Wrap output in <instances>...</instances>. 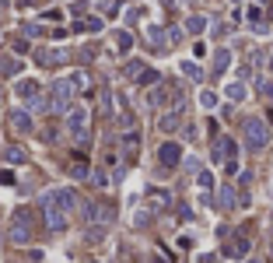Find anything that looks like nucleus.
Masks as SVG:
<instances>
[{"label":"nucleus","mask_w":273,"mask_h":263,"mask_svg":"<svg viewBox=\"0 0 273 263\" xmlns=\"http://www.w3.org/2000/svg\"><path fill=\"white\" fill-rule=\"evenodd\" d=\"M74 28H77V32H102V18H84V21H77Z\"/></svg>","instance_id":"12"},{"label":"nucleus","mask_w":273,"mask_h":263,"mask_svg":"<svg viewBox=\"0 0 273 263\" xmlns=\"http://www.w3.org/2000/svg\"><path fill=\"white\" fill-rule=\"evenodd\" d=\"M203 25H207L203 18H189V32H193V35H200V32H203Z\"/></svg>","instance_id":"22"},{"label":"nucleus","mask_w":273,"mask_h":263,"mask_svg":"<svg viewBox=\"0 0 273 263\" xmlns=\"http://www.w3.org/2000/svg\"><path fill=\"white\" fill-rule=\"evenodd\" d=\"M42 211H46V224H49L53 232H60V228L67 224V211L53 200V193H46V197H42Z\"/></svg>","instance_id":"3"},{"label":"nucleus","mask_w":273,"mask_h":263,"mask_svg":"<svg viewBox=\"0 0 273 263\" xmlns=\"http://www.w3.org/2000/svg\"><path fill=\"white\" fill-rule=\"evenodd\" d=\"M200 186H207V190H214V176H210V172H200Z\"/></svg>","instance_id":"23"},{"label":"nucleus","mask_w":273,"mask_h":263,"mask_svg":"<svg viewBox=\"0 0 273 263\" xmlns=\"http://www.w3.org/2000/svg\"><path fill=\"white\" fill-rule=\"evenodd\" d=\"M67 126H70V134H74L77 144H88V112H84L81 105L67 109Z\"/></svg>","instance_id":"2"},{"label":"nucleus","mask_w":273,"mask_h":263,"mask_svg":"<svg viewBox=\"0 0 273 263\" xmlns=\"http://www.w3.org/2000/svg\"><path fill=\"white\" fill-rule=\"evenodd\" d=\"M18 70H21V63H18V60H7V57L0 60V74H7V78H11V74H18Z\"/></svg>","instance_id":"14"},{"label":"nucleus","mask_w":273,"mask_h":263,"mask_svg":"<svg viewBox=\"0 0 273 263\" xmlns=\"http://www.w3.org/2000/svg\"><path fill=\"white\" fill-rule=\"evenodd\" d=\"M7 4H11V0H0V11H4V7H7Z\"/></svg>","instance_id":"26"},{"label":"nucleus","mask_w":273,"mask_h":263,"mask_svg":"<svg viewBox=\"0 0 273 263\" xmlns=\"http://www.w3.org/2000/svg\"><path fill=\"white\" fill-rule=\"evenodd\" d=\"M116 42H119V49H123V53H126V49H130V46H133V39H130V35H126V32H119V35H116Z\"/></svg>","instance_id":"20"},{"label":"nucleus","mask_w":273,"mask_h":263,"mask_svg":"<svg viewBox=\"0 0 273 263\" xmlns=\"http://www.w3.org/2000/svg\"><path fill=\"white\" fill-rule=\"evenodd\" d=\"M7 123H11L14 134H32V116H28L25 109H11V112H7Z\"/></svg>","instance_id":"5"},{"label":"nucleus","mask_w":273,"mask_h":263,"mask_svg":"<svg viewBox=\"0 0 273 263\" xmlns=\"http://www.w3.org/2000/svg\"><path fill=\"white\" fill-rule=\"evenodd\" d=\"M4 158H7L11 165H25V162H28V151H25V147H18V144H11V147L4 151Z\"/></svg>","instance_id":"8"},{"label":"nucleus","mask_w":273,"mask_h":263,"mask_svg":"<svg viewBox=\"0 0 273 263\" xmlns=\"http://www.w3.org/2000/svg\"><path fill=\"white\" fill-rule=\"evenodd\" d=\"M136 141H140V137H136V134H130V137H126V141H123V151H126V155H130V158H133V155H136Z\"/></svg>","instance_id":"16"},{"label":"nucleus","mask_w":273,"mask_h":263,"mask_svg":"<svg viewBox=\"0 0 273 263\" xmlns=\"http://www.w3.org/2000/svg\"><path fill=\"white\" fill-rule=\"evenodd\" d=\"M200 105H203V109H214V105H217V95H214V91H203V95H200Z\"/></svg>","instance_id":"17"},{"label":"nucleus","mask_w":273,"mask_h":263,"mask_svg":"<svg viewBox=\"0 0 273 263\" xmlns=\"http://www.w3.org/2000/svg\"><path fill=\"white\" fill-rule=\"evenodd\" d=\"M18 95H21V99L39 95V81H32V78H28V81H18Z\"/></svg>","instance_id":"10"},{"label":"nucleus","mask_w":273,"mask_h":263,"mask_svg":"<svg viewBox=\"0 0 273 263\" xmlns=\"http://www.w3.org/2000/svg\"><path fill=\"white\" fill-rule=\"evenodd\" d=\"M147 39H151V46H154V49H161V46H165V32H161V25H151V28H147Z\"/></svg>","instance_id":"11"},{"label":"nucleus","mask_w":273,"mask_h":263,"mask_svg":"<svg viewBox=\"0 0 273 263\" xmlns=\"http://www.w3.org/2000/svg\"><path fill=\"white\" fill-rule=\"evenodd\" d=\"M228 63H231V53H228V49H217L214 53V74H224Z\"/></svg>","instance_id":"9"},{"label":"nucleus","mask_w":273,"mask_h":263,"mask_svg":"<svg viewBox=\"0 0 273 263\" xmlns=\"http://www.w3.org/2000/svg\"><path fill=\"white\" fill-rule=\"evenodd\" d=\"M242 130H245V141H249V147H256V151L270 144V126H266L263 120H256V116H249V120L242 123Z\"/></svg>","instance_id":"1"},{"label":"nucleus","mask_w":273,"mask_h":263,"mask_svg":"<svg viewBox=\"0 0 273 263\" xmlns=\"http://www.w3.org/2000/svg\"><path fill=\"white\" fill-rule=\"evenodd\" d=\"M70 172H74V179H88V165H84V162H77Z\"/></svg>","instance_id":"21"},{"label":"nucleus","mask_w":273,"mask_h":263,"mask_svg":"<svg viewBox=\"0 0 273 263\" xmlns=\"http://www.w3.org/2000/svg\"><path fill=\"white\" fill-rule=\"evenodd\" d=\"M182 74L193 78V81H200V67H196V63H182Z\"/></svg>","instance_id":"18"},{"label":"nucleus","mask_w":273,"mask_h":263,"mask_svg":"<svg viewBox=\"0 0 273 263\" xmlns=\"http://www.w3.org/2000/svg\"><path fill=\"white\" fill-rule=\"evenodd\" d=\"M158 158H161V165H165V168H172L176 162H182V147H179V144H161Z\"/></svg>","instance_id":"6"},{"label":"nucleus","mask_w":273,"mask_h":263,"mask_svg":"<svg viewBox=\"0 0 273 263\" xmlns=\"http://www.w3.org/2000/svg\"><path fill=\"white\" fill-rule=\"evenodd\" d=\"M221 203H224V207H235V193H231V190L221 193Z\"/></svg>","instance_id":"24"},{"label":"nucleus","mask_w":273,"mask_h":263,"mask_svg":"<svg viewBox=\"0 0 273 263\" xmlns=\"http://www.w3.org/2000/svg\"><path fill=\"white\" fill-rule=\"evenodd\" d=\"M245 253H249V242H245V239H235V242L228 246V256H245Z\"/></svg>","instance_id":"13"},{"label":"nucleus","mask_w":273,"mask_h":263,"mask_svg":"<svg viewBox=\"0 0 273 263\" xmlns=\"http://www.w3.org/2000/svg\"><path fill=\"white\" fill-rule=\"evenodd\" d=\"M28 239H32V221H28L25 211H18V214H14V224H11V242L25 246Z\"/></svg>","instance_id":"4"},{"label":"nucleus","mask_w":273,"mask_h":263,"mask_svg":"<svg viewBox=\"0 0 273 263\" xmlns=\"http://www.w3.org/2000/svg\"><path fill=\"white\" fill-rule=\"evenodd\" d=\"M228 99L242 102V99H245V88H242V84H228Z\"/></svg>","instance_id":"15"},{"label":"nucleus","mask_w":273,"mask_h":263,"mask_svg":"<svg viewBox=\"0 0 273 263\" xmlns=\"http://www.w3.org/2000/svg\"><path fill=\"white\" fill-rule=\"evenodd\" d=\"M140 70H144V63H126V78H133V81H136V78H140Z\"/></svg>","instance_id":"19"},{"label":"nucleus","mask_w":273,"mask_h":263,"mask_svg":"<svg viewBox=\"0 0 273 263\" xmlns=\"http://www.w3.org/2000/svg\"><path fill=\"white\" fill-rule=\"evenodd\" d=\"M53 200H56L60 207H63V211L70 214V211L77 207V193H74V190H53Z\"/></svg>","instance_id":"7"},{"label":"nucleus","mask_w":273,"mask_h":263,"mask_svg":"<svg viewBox=\"0 0 273 263\" xmlns=\"http://www.w3.org/2000/svg\"><path fill=\"white\" fill-rule=\"evenodd\" d=\"M25 35H28V39H35V35H42V28H39V25H25Z\"/></svg>","instance_id":"25"}]
</instances>
